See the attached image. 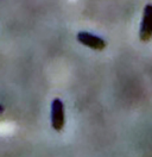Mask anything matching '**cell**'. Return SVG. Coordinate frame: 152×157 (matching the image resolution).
Instances as JSON below:
<instances>
[{"instance_id": "1", "label": "cell", "mask_w": 152, "mask_h": 157, "mask_svg": "<svg viewBox=\"0 0 152 157\" xmlns=\"http://www.w3.org/2000/svg\"><path fill=\"white\" fill-rule=\"evenodd\" d=\"M139 38L142 42H149L152 38V4H147L142 13Z\"/></svg>"}, {"instance_id": "2", "label": "cell", "mask_w": 152, "mask_h": 157, "mask_svg": "<svg viewBox=\"0 0 152 157\" xmlns=\"http://www.w3.org/2000/svg\"><path fill=\"white\" fill-rule=\"evenodd\" d=\"M51 125L55 131H61L64 126V105L58 98L51 104Z\"/></svg>"}, {"instance_id": "3", "label": "cell", "mask_w": 152, "mask_h": 157, "mask_svg": "<svg viewBox=\"0 0 152 157\" xmlns=\"http://www.w3.org/2000/svg\"><path fill=\"white\" fill-rule=\"evenodd\" d=\"M77 40L86 47L93 50H97V51L104 50L106 48V42L101 37L92 35V33L86 32V31H81L77 33Z\"/></svg>"}]
</instances>
